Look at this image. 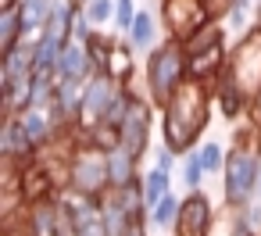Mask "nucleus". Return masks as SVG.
I'll use <instances>...</instances> for the list:
<instances>
[{
    "label": "nucleus",
    "instance_id": "f257e3e1",
    "mask_svg": "<svg viewBox=\"0 0 261 236\" xmlns=\"http://www.w3.org/2000/svg\"><path fill=\"white\" fill-rule=\"evenodd\" d=\"M211 104H215V90L186 79L161 108V136L175 158H186L190 150H197V140L211 122Z\"/></svg>",
    "mask_w": 261,
    "mask_h": 236
},
{
    "label": "nucleus",
    "instance_id": "f03ea898",
    "mask_svg": "<svg viewBox=\"0 0 261 236\" xmlns=\"http://www.w3.org/2000/svg\"><path fill=\"white\" fill-rule=\"evenodd\" d=\"M257 175H261V136L247 125L236 133V147L229 150L222 172V197L229 211H243L257 197Z\"/></svg>",
    "mask_w": 261,
    "mask_h": 236
},
{
    "label": "nucleus",
    "instance_id": "7ed1b4c3",
    "mask_svg": "<svg viewBox=\"0 0 261 236\" xmlns=\"http://www.w3.org/2000/svg\"><path fill=\"white\" fill-rule=\"evenodd\" d=\"M186 50L179 40H165L143 65V83H147V100L165 108L172 100V93L186 83Z\"/></svg>",
    "mask_w": 261,
    "mask_h": 236
},
{
    "label": "nucleus",
    "instance_id": "20e7f679",
    "mask_svg": "<svg viewBox=\"0 0 261 236\" xmlns=\"http://www.w3.org/2000/svg\"><path fill=\"white\" fill-rule=\"evenodd\" d=\"M68 193L97 197V200H104L111 193V168H108L104 150L83 147V150L72 154V161H68Z\"/></svg>",
    "mask_w": 261,
    "mask_h": 236
},
{
    "label": "nucleus",
    "instance_id": "39448f33",
    "mask_svg": "<svg viewBox=\"0 0 261 236\" xmlns=\"http://www.w3.org/2000/svg\"><path fill=\"white\" fill-rule=\"evenodd\" d=\"M225 72L240 83V90L254 100L261 90V25H254L250 33H243L232 50H229V65Z\"/></svg>",
    "mask_w": 261,
    "mask_h": 236
},
{
    "label": "nucleus",
    "instance_id": "423d86ee",
    "mask_svg": "<svg viewBox=\"0 0 261 236\" xmlns=\"http://www.w3.org/2000/svg\"><path fill=\"white\" fill-rule=\"evenodd\" d=\"M161 22L168 29V40L186 43L190 36H197L204 25L215 22L207 0H161Z\"/></svg>",
    "mask_w": 261,
    "mask_h": 236
},
{
    "label": "nucleus",
    "instance_id": "0eeeda50",
    "mask_svg": "<svg viewBox=\"0 0 261 236\" xmlns=\"http://www.w3.org/2000/svg\"><path fill=\"white\" fill-rule=\"evenodd\" d=\"M122 86H125V83H118V79L97 72V75L86 83V93H83V118H79V125H83V129L100 125L104 115H108V108H111V100L118 97Z\"/></svg>",
    "mask_w": 261,
    "mask_h": 236
},
{
    "label": "nucleus",
    "instance_id": "6e6552de",
    "mask_svg": "<svg viewBox=\"0 0 261 236\" xmlns=\"http://www.w3.org/2000/svg\"><path fill=\"white\" fill-rule=\"evenodd\" d=\"M150 125H154V104H150L147 97H136L129 118H125L122 129H118L122 147H125L129 154H136V158H140L143 150H150Z\"/></svg>",
    "mask_w": 261,
    "mask_h": 236
},
{
    "label": "nucleus",
    "instance_id": "1a4fd4ad",
    "mask_svg": "<svg viewBox=\"0 0 261 236\" xmlns=\"http://www.w3.org/2000/svg\"><path fill=\"white\" fill-rule=\"evenodd\" d=\"M93 75H97V65H93L86 43H79V40L65 43L61 61H58V79L61 83H90Z\"/></svg>",
    "mask_w": 261,
    "mask_h": 236
},
{
    "label": "nucleus",
    "instance_id": "9d476101",
    "mask_svg": "<svg viewBox=\"0 0 261 236\" xmlns=\"http://www.w3.org/2000/svg\"><path fill=\"white\" fill-rule=\"evenodd\" d=\"M211 90H215V104H218V111H222L225 122H236V118L250 115V97L240 90V83H236L229 72H222V79H218Z\"/></svg>",
    "mask_w": 261,
    "mask_h": 236
},
{
    "label": "nucleus",
    "instance_id": "9b49d317",
    "mask_svg": "<svg viewBox=\"0 0 261 236\" xmlns=\"http://www.w3.org/2000/svg\"><path fill=\"white\" fill-rule=\"evenodd\" d=\"M36 72V40L18 43L15 50L0 54V83H18Z\"/></svg>",
    "mask_w": 261,
    "mask_h": 236
},
{
    "label": "nucleus",
    "instance_id": "f8f14e48",
    "mask_svg": "<svg viewBox=\"0 0 261 236\" xmlns=\"http://www.w3.org/2000/svg\"><path fill=\"white\" fill-rule=\"evenodd\" d=\"M15 118H18L22 133L29 136V143L36 147V154H40V150H47V147H54L58 129H54V122H50V111H36V108H29V111L15 115Z\"/></svg>",
    "mask_w": 261,
    "mask_h": 236
},
{
    "label": "nucleus",
    "instance_id": "ddd939ff",
    "mask_svg": "<svg viewBox=\"0 0 261 236\" xmlns=\"http://www.w3.org/2000/svg\"><path fill=\"white\" fill-rule=\"evenodd\" d=\"M108 168H111V190H129V186H140L143 175H140V158L129 154L125 147H115L108 154Z\"/></svg>",
    "mask_w": 261,
    "mask_h": 236
},
{
    "label": "nucleus",
    "instance_id": "4468645a",
    "mask_svg": "<svg viewBox=\"0 0 261 236\" xmlns=\"http://www.w3.org/2000/svg\"><path fill=\"white\" fill-rule=\"evenodd\" d=\"M125 43L136 50V54H154L161 43H158V15L150 11V8H143L140 15H136V22H133V29H129V36H125Z\"/></svg>",
    "mask_w": 261,
    "mask_h": 236
},
{
    "label": "nucleus",
    "instance_id": "2eb2a0df",
    "mask_svg": "<svg viewBox=\"0 0 261 236\" xmlns=\"http://www.w3.org/2000/svg\"><path fill=\"white\" fill-rule=\"evenodd\" d=\"M50 8L54 0H18V18H22V29H25V40H36L43 36L47 29V18H50Z\"/></svg>",
    "mask_w": 261,
    "mask_h": 236
},
{
    "label": "nucleus",
    "instance_id": "dca6fc26",
    "mask_svg": "<svg viewBox=\"0 0 261 236\" xmlns=\"http://www.w3.org/2000/svg\"><path fill=\"white\" fill-rule=\"evenodd\" d=\"M54 93H58V75L54 72H33V79H29V108L50 111Z\"/></svg>",
    "mask_w": 261,
    "mask_h": 236
},
{
    "label": "nucleus",
    "instance_id": "f3484780",
    "mask_svg": "<svg viewBox=\"0 0 261 236\" xmlns=\"http://www.w3.org/2000/svg\"><path fill=\"white\" fill-rule=\"evenodd\" d=\"M168 193H172V172L147 168V172H143V207H147V211H154Z\"/></svg>",
    "mask_w": 261,
    "mask_h": 236
},
{
    "label": "nucleus",
    "instance_id": "a211bd4d",
    "mask_svg": "<svg viewBox=\"0 0 261 236\" xmlns=\"http://www.w3.org/2000/svg\"><path fill=\"white\" fill-rule=\"evenodd\" d=\"M133 54H136V50H133L129 43H115L104 75H111V79H118V83H133V75H136V61H133Z\"/></svg>",
    "mask_w": 261,
    "mask_h": 236
},
{
    "label": "nucleus",
    "instance_id": "6ab92c4d",
    "mask_svg": "<svg viewBox=\"0 0 261 236\" xmlns=\"http://www.w3.org/2000/svg\"><path fill=\"white\" fill-rule=\"evenodd\" d=\"M211 236H257V232L250 229V222L243 218V211H229V207H225V211L215 218Z\"/></svg>",
    "mask_w": 261,
    "mask_h": 236
},
{
    "label": "nucleus",
    "instance_id": "aec40b11",
    "mask_svg": "<svg viewBox=\"0 0 261 236\" xmlns=\"http://www.w3.org/2000/svg\"><path fill=\"white\" fill-rule=\"evenodd\" d=\"M18 43H25V29H22L18 11H0V54L15 50Z\"/></svg>",
    "mask_w": 261,
    "mask_h": 236
},
{
    "label": "nucleus",
    "instance_id": "412c9836",
    "mask_svg": "<svg viewBox=\"0 0 261 236\" xmlns=\"http://www.w3.org/2000/svg\"><path fill=\"white\" fill-rule=\"evenodd\" d=\"M65 43L50 40V36H36V72H54L58 75V61H61Z\"/></svg>",
    "mask_w": 261,
    "mask_h": 236
},
{
    "label": "nucleus",
    "instance_id": "4be33fe9",
    "mask_svg": "<svg viewBox=\"0 0 261 236\" xmlns=\"http://www.w3.org/2000/svg\"><path fill=\"white\" fill-rule=\"evenodd\" d=\"M179 215H182V197L168 193V197L150 211V225H158V229H175V225H179Z\"/></svg>",
    "mask_w": 261,
    "mask_h": 236
},
{
    "label": "nucleus",
    "instance_id": "5701e85b",
    "mask_svg": "<svg viewBox=\"0 0 261 236\" xmlns=\"http://www.w3.org/2000/svg\"><path fill=\"white\" fill-rule=\"evenodd\" d=\"M197 154H200V165H204V172L207 175H215V172H225V147L222 143H215V140H207V143H200L197 147Z\"/></svg>",
    "mask_w": 261,
    "mask_h": 236
},
{
    "label": "nucleus",
    "instance_id": "b1692460",
    "mask_svg": "<svg viewBox=\"0 0 261 236\" xmlns=\"http://www.w3.org/2000/svg\"><path fill=\"white\" fill-rule=\"evenodd\" d=\"M204 179H207V172H204V165H200V154L190 150V154L182 158V182H186V190L197 193V190L204 186Z\"/></svg>",
    "mask_w": 261,
    "mask_h": 236
},
{
    "label": "nucleus",
    "instance_id": "393cba45",
    "mask_svg": "<svg viewBox=\"0 0 261 236\" xmlns=\"http://www.w3.org/2000/svg\"><path fill=\"white\" fill-rule=\"evenodd\" d=\"M4 236H40L33 218H29V207H18V211H8L4 218Z\"/></svg>",
    "mask_w": 261,
    "mask_h": 236
},
{
    "label": "nucleus",
    "instance_id": "a878e982",
    "mask_svg": "<svg viewBox=\"0 0 261 236\" xmlns=\"http://www.w3.org/2000/svg\"><path fill=\"white\" fill-rule=\"evenodd\" d=\"M136 15H140L136 0H115V29H118V33H125V36H129V29H133V22H136Z\"/></svg>",
    "mask_w": 261,
    "mask_h": 236
},
{
    "label": "nucleus",
    "instance_id": "bb28decb",
    "mask_svg": "<svg viewBox=\"0 0 261 236\" xmlns=\"http://www.w3.org/2000/svg\"><path fill=\"white\" fill-rule=\"evenodd\" d=\"M86 18L93 22V29L104 25V22H115V0H90V4H86Z\"/></svg>",
    "mask_w": 261,
    "mask_h": 236
},
{
    "label": "nucleus",
    "instance_id": "cd10ccee",
    "mask_svg": "<svg viewBox=\"0 0 261 236\" xmlns=\"http://www.w3.org/2000/svg\"><path fill=\"white\" fill-rule=\"evenodd\" d=\"M247 15H250V0H232V4H229V11H225L229 29H232V33H240V29L247 25Z\"/></svg>",
    "mask_w": 261,
    "mask_h": 236
},
{
    "label": "nucleus",
    "instance_id": "c85d7f7f",
    "mask_svg": "<svg viewBox=\"0 0 261 236\" xmlns=\"http://www.w3.org/2000/svg\"><path fill=\"white\" fill-rule=\"evenodd\" d=\"M175 165H179V158H175V154H172L165 143H161V147H154V168H161V172H172Z\"/></svg>",
    "mask_w": 261,
    "mask_h": 236
},
{
    "label": "nucleus",
    "instance_id": "c756f323",
    "mask_svg": "<svg viewBox=\"0 0 261 236\" xmlns=\"http://www.w3.org/2000/svg\"><path fill=\"white\" fill-rule=\"evenodd\" d=\"M247 118H250L247 125H250V129H254V133L261 136V90H257V97L250 100V115H247Z\"/></svg>",
    "mask_w": 261,
    "mask_h": 236
},
{
    "label": "nucleus",
    "instance_id": "7c9ffc66",
    "mask_svg": "<svg viewBox=\"0 0 261 236\" xmlns=\"http://www.w3.org/2000/svg\"><path fill=\"white\" fill-rule=\"evenodd\" d=\"M125 236H147V222H136V225H133Z\"/></svg>",
    "mask_w": 261,
    "mask_h": 236
},
{
    "label": "nucleus",
    "instance_id": "2f4dec72",
    "mask_svg": "<svg viewBox=\"0 0 261 236\" xmlns=\"http://www.w3.org/2000/svg\"><path fill=\"white\" fill-rule=\"evenodd\" d=\"M83 4H90V0H83Z\"/></svg>",
    "mask_w": 261,
    "mask_h": 236
}]
</instances>
